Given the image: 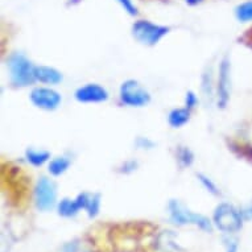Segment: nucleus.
<instances>
[{"label": "nucleus", "mask_w": 252, "mask_h": 252, "mask_svg": "<svg viewBox=\"0 0 252 252\" xmlns=\"http://www.w3.org/2000/svg\"><path fill=\"white\" fill-rule=\"evenodd\" d=\"M34 79L46 85H58L62 81L61 71L50 66H34Z\"/></svg>", "instance_id": "11"}, {"label": "nucleus", "mask_w": 252, "mask_h": 252, "mask_svg": "<svg viewBox=\"0 0 252 252\" xmlns=\"http://www.w3.org/2000/svg\"><path fill=\"white\" fill-rule=\"evenodd\" d=\"M25 158L33 166H42L50 160V153L44 149L29 148L25 152Z\"/></svg>", "instance_id": "14"}, {"label": "nucleus", "mask_w": 252, "mask_h": 252, "mask_svg": "<svg viewBox=\"0 0 252 252\" xmlns=\"http://www.w3.org/2000/svg\"><path fill=\"white\" fill-rule=\"evenodd\" d=\"M136 166H137V164L135 161H127L123 166V168H126V170H124V172H132V170L136 169Z\"/></svg>", "instance_id": "26"}, {"label": "nucleus", "mask_w": 252, "mask_h": 252, "mask_svg": "<svg viewBox=\"0 0 252 252\" xmlns=\"http://www.w3.org/2000/svg\"><path fill=\"white\" fill-rule=\"evenodd\" d=\"M31 102L40 110L44 111H54L60 107L62 102L61 94L50 87H34L31 91Z\"/></svg>", "instance_id": "8"}, {"label": "nucleus", "mask_w": 252, "mask_h": 252, "mask_svg": "<svg viewBox=\"0 0 252 252\" xmlns=\"http://www.w3.org/2000/svg\"><path fill=\"white\" fill-rule=\"evenodd\" d=\"M122 103L128 107H144L151 102L148 90L136 79H127L122 83L119 90Z\"/></svg>", "instance_id": "4"}, {"label": "nucleus", "mask_w": 252, "mask_h": 252, "mask_svg": "<svg viewBox=\"0 0 252 252\" xmlns=\"http://www.w3.org/2000/svg\"><path fill=\"white\" fill-rule=\"evenodd\" d=\"M169 33V28L148 20H139L132 25V34L137 41L147 46H155Z\"/></svg>", "instance_id": "5"}, {"label": "nucleus", "mask_w": 252, "mask_h": 252, "mask_svg": "<svg viewBox=\"0 0 252 252\" xmlns=\"http://www.w3.org/2000/svg\"><path fill=\"white\" fill-rule=\"evenodd\" d=\"M197 103H198V98H197V95H195L193 91H188L185 95V106L188 110H193V108L197 106Z\"/></svg>", "instance_id": "22"}, {"label": "nucleus", "mask_w": 252, "mask_h": 252, "mask_svg": "<svg viewBox=\"0 0 252 252\" xmlns=\"http://www.w3.org/2000/svg\"><path fill=\"white\" fill-rule=\"evenodd\" d=\"M136 145L140 149H151L153 147V141H151L149 139H145V137H139L136 141Z\"/></svg>", "instance_id": "25"}, {"label": "nucleus", "mask_w": 252, "mask_h": 252, "mask_svg": "<svg viewBox=\"0 0 252 252\" xmlns=\"http://www.w3.org/2000/svg\"><path fill=\"white\" fill-rule=\"evenodd\" d=\"M118 3L122 5V8L128 13V15H131V16H136L137 15L136 5H135L132 0H118Z\"/></svg>", "instance_id": "21"}, {"label": "nucleus", "mask_w": 252, "mask_h": 252, "mask_svg": "<svg viewBox=\"0 0 252 252\" xmlns=\"http://www.w3.org/2000/svg\"><path fill=\"white\" fill-rule=\"evenodd\" d=\"M81 210H83V206L82 199H81V195L79 194L73 199L63 198L57 205L58 215H61L63 218H74L75 215H78Z\"/></svg>", "instance_id": "10"}, {"label": "nucleus", "mask_w": 252, "mask_h": 252, "mask_svg": "<svg viewBox=\"0 0 252 252\" xmlns=\"http://www.w3.org/2000/svg\"><path fill=\"white\" fill-rule=\"evenodd\" d=\"M34 203L40 211L52 210L57 203V188L50 178L41 177L34 188Z\"/></svg>", "instance_id": "6"}, {"label": "nucleus", "mask_w": 252, "mask_h": 252, "mask_svg": "<svg viewBox=\"0 0 252 252\" xmlns=\"http://www.w3.org/2000/svg\"><path fill=\"white\" fill-rule=\"evenodd\" d=\"M217 90L213 85V70L207 69L202 75V93L206 102L211 103L214 99V91Z\"/></svg>", "instance_id": "16"}, {"label": "nucleus", "mask_w": 252, "mask_h": 252, "mask_svg": "<svg viewBox=\"0 0 252 252\" xmlns=\"http://www.w3.org/2000/svg\"><path fill=\"white\" fill-rule=\"evenodd\" d=\"M176 156H177V161L181 168H188L194 161V155L188 147H178Z\"/></svg>", "instance_id": "18"}, {"label": "nucleus", "mask_w": 252, "mask_h": 252, "mask_svg": "<svg viewBox=\"0 0 252 252\" xmlns=\"http://www.w3.org/2000/svg\"><path fill=\"white\" fill-rule=\"evenodd\" d=\"M190 120V110L188 108H173L168 115V123L172 128H181Z\"/></svg>", "instance_id": "13"}, {"label": "nucleus", "mask_w": 252, "mask_h": 252, "mask_svg": "<svg viewBox=\"0 0 252 252\" xmlns=\"http://www.w3.org/2000/svg\"><path fill=\"white\" fill-rule=\"evenodd\" d=\"M244 219L240 210L231 203H219L213 214V224L224 234H235L243 227Z\"/></svg>", "instance_id": "1"}, {"label": "nucleus", "mask_w": 252, "mask_h": 252, "mask_svg": "<svg viewBox=\"0 0 252 252\" xmlns=\"http://www.w3.org/2000/svg\"><path fill=\"white\" fill-rule=\"evenodd\" d=\"M74 98L79 103H102L108 99V91L98 83H86L75 90Z\"/></svg>", "instance_id": "9"}, {"label": "nucleus", "mask_w": 252, "mask_h": 252, "mask_svg": "<svg viewBox=\"0 0 252 252\" xmlns=\"http://www.w3.org/2000/svg\"><path fill=\"white\" fill-rule=\"evenodd\" d=\"M81 199H82L83 210L86 211L89 218H95L99 214L100 210V194L98 193H81Z\"/></svg>", "instance_id": "12"}, {"label": "nucleus", "mask_w": 252, "mask_h": 252, "mask_svg": "<svg viewBox=\"0 0 252 252\" xmlns=\"http://www.w3.org/2000/svg\"><path fill=\"white\" fill-rule=\"evenodd\" d=\"M186 1V4H189V5H198L202 3L203 0H185Z\"/></svg>", "instance_id": "27"}, {"label": "nucleus", "mask_w": 252, "mask_h": 252, "mask_svg": "<svg viewBox=\"0 0 252 252\" xmlns=\"http://www.w3.org/2000/svg\"><path fill=\"white\" fill-rule=\"evenodd\" d=\"M240 213H242L244 220H252V201L247 203L243 209H240Z\"/></svg>", "instance_id": "24"}, {"label": "nucleus", "mask_w": 252, "mask_h": 252, "mask_svg": "<svg viewBox=\"0 0 252 252\" xmlns=\"http://www.w3.org/2000/svg\"><path fill=\"white\" fill-rule=\"evenodd\" d=\"M197 178H198V181L202 184V186L206 189L209 193H211L213 195H219V190H218V186L215 185L214 181L210 180V178L205 176L202 173H198L197 174Z\"/></svg>", "instance_id": "20"}, {"label": "nucleus", "mask_w": 252, "mask_h": 252, "mask_svg": "<svg viewBox=\"0 0 252 252\" xmlns=\"http://www.w3.org/2000/svg\"><path fill=\"white\" fill-rule=\"evenodd\" d=\"M58 252H89L85 244L81 242V240H71V242H67L62 246Z\"/></svg>", "instance_id": "19"}, {"label": "nucleus", "mask_w": 252, "mask_h": 252, "mask_svg": "<svg viewBox=\"0 0 252 252\" xmlns=\"http://www.w3.org/2000/svg\"><path fill=\"white\" fill-rule=\"evenodd\" d=\"M236 19L242 23H250L252 21V0L244 1L235 8Z\"/></svg>", "instance_id": "17"}, {"label": "nucleus", "mask_w": 252, "mask_h": 252, "mask_svg": "<svg viewBox=\"0 0 252 252\" xmlns=\"http://www.w3.org/2000/svg\"><path fill=\"white\" fill-rule=\"evenodd\" d=\"M71 165V160L69 157L66 156H58L53 160H50L49 166H48V170H49V173L54 177H58V176H61L69 169V166Z\"/></svg>", "instance_id": "15"}, {"label": "nucleus", "mask_w": 252, "mask_h": 252, "mask_svg": "<svg viewBox=\"0 0 252 252\" xmlns=\"http://www.w3.org/2000/svg\"><path fill=\"white\" fill-rule=\"evenodd\" d=\"M168 210H169V217L172 222L178 226L193 224L206 232H211L213 230V222H210V219L206 218L205 215L198 214V213H193L177 199L170 201L168 205Z\"/></svg>", "instance_id": "2"}, {"label": "nucleus", "mask_w": 252, "mask_h": 252, "mask_svg": "<svg viewBox=\"0 0 252 252\" xmlns=\"http://www.w3.org/2000/svg\"><path fill=\"white\" fill-rule=\"evenodd\" d=\"M231 93V62L230 58H222L219 63L218 82H217V103L219 108L227 107Z\"/></svg>", "instance_id": "7"}, {"label": "nucleus", "mask_w": 252, "mask_h": 252, "mask_svg": "<svg viewBox=\"0 0 252 252\" xmlns=\"http://www.w3.org/2000/svg\"><path fill=\"white\" fill-rule=\"evenodd\" d=\"M8 70L13 86L25 87L32 85L34 79V65L24 54L15 53L8 58Z\"/></svg>", "instance_id": "3"}, {"label": "nucleus", "mask_w": 252, "mask_h": 252, "mask_svg": "<svg viewBox=\"0 0 252 252\" xmlns=\"http://www.w3.org/2000/svg\"><path fill=\"white\" fill-rule=\"evenodd\" d=\"M224 247H226V252H238V240L235 238L227 236L224 238Z\"/></svg>", "instance_id": "23"}]
</instances>
